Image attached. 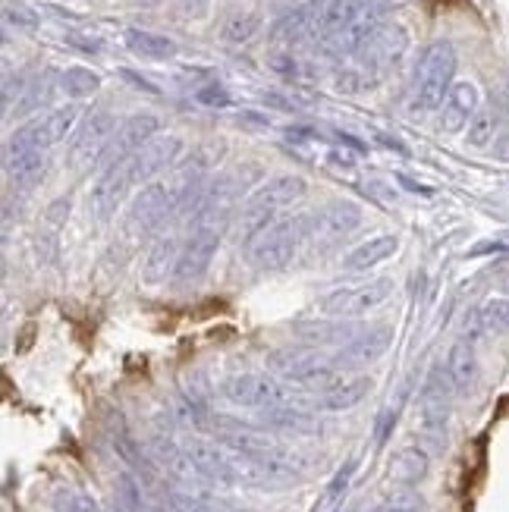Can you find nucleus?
I'll return each mask as SVG.
<instances>
[{
  "mask_svg": "<svg viewBox=\"0 0 509 512\" xmlns=\"http://www.w3.org/2000/svg\"><path fill=\"white\" fill-rule=\"evenodd\" d=\"M374 390V381L368 374H352V377H337L334 384L327 390L318 393L315 406L321 412H346V409H356L362 399Z\"/></svg>",
  "mask_w": 509,
  "mask_h": 512,
  "instance_id": "obj_20",
  "label": "nucleus"
},
{
  "mask_svg": "<svg viewBox=\"0 0 509 512\" xmlns=\"http://www.w3.org/2000/svg\"><path fill=\"white\" fill-rule=\"evenodd\" d=\"M268 368L277 377H283V381H290V384L318 387V393L327 390L330 384L337 381V377H343L334 355H327L318 346H283V349H274L268 355Z\"/></svg>",
  "mask_w": 509,
  "mask_h": 512,
  "instance_id": "obj_3",
  "label": "nucleus"
},
{
  "mask_svg": "<svg viewBox=\"0 0 509 512\" xmlns=\"http://www.w3.org/2000/svg\"><path fill=\"white\" fill-rule=\"evenodd\" d=\"M400 183H403L406 189H412V192H422V195H431V189H425V186H418V183L406 180V176H400Z\"/></svg>",
  "mask_w": 509,
  "mask_h": 512,
  "instance_id": "obj_45",
  "label": "nucleus"
},
{
  "mask_svg": "<svg viewBox=\"0 0 509 512\" xmlns=\"http://www.w3.org/2000/svg\"><path fill=\"white\" fill-rule=\"evenodd\" d=\"M378 509L381 512H425L428 509V500L418 494L415 487L390 484L387 491L381 494V500H378Z\"/></svg>",
  "mask_w": 509,
  "mask_h": 512,
  "instance_id": "obj_33",
  "label": "nucleus"
},
{
  "mask_svg": "<svg viewBox=\"0 0 509 512\" xmlns=\"http://www.w3.org/2000/svg\"><path fill=\"white\" fill-rule=\"evenodd\" d=\"M431 472V456L425 447H403L396 450L387 462V481L390 484H406L418 487Z\"/></svg>",
  "mask_w": 509,
  "mask_h": 512,
  "instance_id": "obj_23",
  "label": "nucleus"
},
{
  "mask_svg": "<svg viewBox=\"0 0 509 512\" xmlns=\"http://www.w3.org/2000/svg\"><path fill=\"white\" fill-rule=\"evenodd\" d=\"M368 7V0H330V4L321 10V29H318V41H327L340 35L352 19H356L362 10Z\"/></svg>",
  "mask_w": 509,
  "mask_h": 512,
  "instance_id": "obj_31",
  "label": "nucleus"
},
{
  "mask_svg": "<svg viewBox=\"0 0 509 512\" xmlns=\"http://www.w3.org/2000/svg\"><path fill=\"white\" fill-rule=\"evenodd\" d=\"M305 192H308V183L302 180V176H296V173H280V176H271L268 183H261V186L252 192L249 205L277 214L280 208L299 202V198H302Z\"/></svg>",
  "mask_w": 509,
  "mask_h": 512,
  "instance_id": "obj_19",
  "label": "nucleus"
},
{
  "mask_svg": "<svg viewBox=\"0 0 509 512\" xmlns=\"http://www.w3.org/2000/svg\"><path fill=\"white\" fill-rule=\"evenodd\" d=\"M478 85L475 82H453L447 101L440 104V129L444 132H462L469 129L472 117L478 114Z\"/></svg>",
  "mask_w": 509,
  "mask_h": 512,
  "instance_id": "obj_17",
  "label": "nucleus"
},
{
  "mask_svg": "<svg viewBox=\"0 0 509 512\" xmlns=\"http://www.w3.org/2000/svg\"><path fill=\"white\" fill-rule=\"evenodd\" d=\"M224 396L242 409H283L293 406V393L268 371H242L224 381Z\"/></svg>",
  "mask_w": 509,
  "mask_h": 512,
  "instance_id": "obj_4",
  "label": "nucleus"
},
{
  "mask_svg": "<svg viewBox=\"0 0 509 512\" xmlns=\"http://www.w3.org/2000/svg\"><path fill=\"white\" fill-rule=\"evenodd\" d=\"M117 129H120L117 117L110 114L107 107L92 110V114L82 120V126L76 129V136L70 142V151H66V161H70V167L73 170H85V167L98 164L107 154L110 142H114Z\"/></svg>",
  "mask_w": 509,
  "mask_h": 512,
  "instance_id": "obj_6",
  "label": "nucleus"
},
{
  "mask_svg": "<svg viewBox=\"0 0 509 512\" xmlns=\"http://www.w3.org/2000/svg\"><path fill=\"white\" fill-rule=\"evenodd\" d=\"M409 51V32L400 22H384V26L371 35V41L356 54L359 57V82H378L390 70H396Z\"/></svg>",
  "mask_w": 509,
  "mask_h": 512,
  "instance_id": "obj_5",
  "label": "nucleus"
},
{
  "mask_svg": "<svg viewBox=\"0 0 509 512\" xmlns=\"http://www.w3.org/2000/svg\"><path fill=\"white\" fill-rule=\"evenodd\" d=\"M478 318L488 333H506L509 330V296H491L478 308Z\"/></svg>",
  "mask_w": 509,
  "mask_h": 512,
  "instance_id": "obj_36",
  "label": "nucleus"
},
{
  "mask_svg": "<svg viewBox=\"0 0 509 512\" xmlns=\"http://www.w3.org/2000/svg\"><path fill=\"white\" fill-rule=\"evenodd\" d=\"M208 4H211V0H183V10L198 16V13H205V10H208Z\"/></svg>",
  "mask_w": 509,
  "mask_h": 512,
  "instance_id": "obj_43",
  "label": "nucleus"
},
{
  "mask_svg": "<svg viewBox=\"0 0 509 512\" xmlns=\"http://www.w3.org/2000/svg\"><path fill=\"white\" fill-rule=\"evenodd\" d=\"M70 41L76 44V48H82V51H101V44L92 38V41H88V38H79V35H70Z\"/></svg>",
  "mask_w": 509,
  "mask_h": 512,
  "instance_id": "obj_44",
  "label": "nucleus"
},
{
  "mask_svg": "<svg viewBox=\"0 0 509 512\" xmlns=\"http://www.w3.org/2000/svg\"><path fill=\"white\" fill-rule=\"evenodd\" d=\"M381 26H384V7L378 4V0H368V7L352 19L340 35L327 38L321 44H324V51L334 54V57H356Z\"/></svg>",
  "mask_w": 509,
  "mask_h": 512,
  "instance_id": "obj_12",
  "label": "nucleus"
},
{
  "mask_svg": "<svg viewBox=\"0 0 509 512\" xmlns=\"http://www.w3.org/2000/svg\"><path fill=\"white\" fill-rule=\"evenodd\" d=\"M123 79H129V82H136V88H145V92H151V95H158V88H154L148 79H142V76H136V73H129V70H123Z\"/></svg>",
  "mask_w": 509,
  "mask_h": 512,
  "instance_id": "obj_42",
  "label": "nucleus"
},
{
  "mask_svg": "<svg viewBox=\"0 0 509 512\" xmlns=\"http://www.w3.org/2000/svg\"><path fill=\"white\" fill-rule=\"evenodd\" d=\"M308 233H312V214L277 217L268 230H261L249 242V258L261 271H283L296 258L302 242H308Z\"/></svg>",
  "mask_w": 509,
  "mask_h": 512,
  "instance_id": "obj_2",
  "label": "nucleus"
},
{
  "mask_svg": "<svg viewBox=\"0 0 509 512\" xmlns=\"http://www.w3.org/2000/svg\"><path fill=\"white\" fill-rule=\"evenodd\" d=\"M352 472H356V462H346L343 469L334 475V481H330L327 491H324V500H321L318 509H330L334 503H340V497L346 494V487H349V481H352Z\"/></svg>",
  "mask_w": 509,
  "mask_h": 512,
  "instance_id": "obj_40",
  "label": "nucleus"
},
{
  "mask_svg": "<svg viewBox=\"0 0 509 512\" xmlns=\"http://www.w3.org/2000/svg\"><path fill=\"white\" fill-rule=\"evenodd\" d=\"M264 425L280 428V431H296V434H315L321 428V421L312 418L308 412H302V409L283 406V409H268V412H264Z\"/></svg>",
  "mask_w": 509,
  "mask_h": 512,
  "instance_id": "obj_32",
  "label": "nucleus"
},
{
  "mask_svg": "<svg viewBox=\"0 0 509 512\" xmlns=\"http://www.w3.org/2000/svg\"><path fill=\"white\" fill-rule=\"evenodd\" d=\"M318 29H321V10H315V7H299V10L286 13L277 22L271 38L277 44H286V48H293V44H302V41H308L312 35H318Z\"/></svg>",
  "mask_w": 509,
  "mask_h": 512,
  "instance_id": "obj_25",
  "label": "nucleus"
},
{
  "mask_svg": "<svg viewBox=\"0 0 509 512\" xmlns=\"http://www.w3.org/2000/svg\"><path fill=\"white\" fill-rule=\"evenodd\" d=\"M390 296H393V280L381 277V280L359 283V286L330 289V293L318 302V308L324 315H334V318H359L374 308H381Z\"/></svg>",
  "mask_w": 509,
  "mask_h": 512,
  "instance_id": "obj_8",
  "label": "nucleus"
},
{
  "mask_svg": "<svg viewBox=\"0 0 509 512\" xmlns=\"http://www.w3.org/2000/svg\"><path fill=\"white\" fill-rule=\"evenodd\" d=\"M362 224V208L352 202H330L318 214H312V233L308 242H321V246H334L346 239L352 230Z\"/></svg>",
  "mask_w": 509,
  "mask_h": 512,
  "instance_id": "obj_13",
  "label": "nucleus"
},
{
  "mask_svg": "<svg viewBox=\"0 0 509 512\" xmlns=\"http://www.w3.org/2000/svg\"><path fill=\"white\" fill-rule=\"evenodd\" d=\"M173 211H176V195H173L170 183L154 180V183L142 186V192L132 198V205L126 211V233L145 236L151 230H158Z\"/></svg>",
  "mask_w": 509,
  "mask_h": 512,
  "instance_id": "obj_9",
  "label": "nucleus"
},
{
  "mask_svg": "<svg viewBox=\"0 0 509 512\" xmlns=\"http://www.w3.org/2000/svg\"><path fill=\"white\" fill-rule=\"evenodd\" d=\"M264 26V19L258 13H233L224 29H220V38H224L227 44H249Z\"/></svg>",
  "mask_w": 509,
  "mask_h": 512,
  "instance_id": "obj_35",
  "label": "nucleus"
},
{
  "mask_svg": "<svg viewBox=\"0 0 509 512\" xmlns=\"http://www.w3.org/2000/svg\"><path fill=\"white\" fill-rule=\"evenodd\" d=\"M444 368H447V374H450V381H453L456 393L472 390L475 381H478V355H475L472 343H466V340L453 343L450 352H447V365H444Z\"/></svg>",
  "mask_w": 509,
  "mask_h": 512,
  "instance_id": "obj_29",
  "label": "nucleus"
},
{
  "mask_svg": "<svg viewBox=\"0 0 509 512\" xmlns=\"http://www.w3.org/2000/svg\"><path fill=\"white\" fill-rule=\"evenodd\" d=\"M374 512H381V509H374Z\"/></svg>",
  "mask_w": 509,
  "mask_h": 512,
  "instance_id": "obj_46",
  "label": "nucleus"
},
{
  "mask_svg": "<svg viewBox=\"0 0 509 512\" xmlns=\"http://www.w3.org/2000/svg\"><path fill=\"white\" fill-rule=\"evenodd\" d=\"M44 167H48V161H44V151L4 145V170H7L10 183L16 189H32V186H38L41 176H44Z\"/></svg>",
  "mask_w": 509,
  "mask_h": 512,
  "instance_id": "obj_22",
  "label": "nucleus"
},
{
  "mask_svg": "<svg viewBox=\"0 0 509 512\" xmlns=\"http://www.w3.org/2000/svg\"><path fill=\"white\" fill-rule=\"evenodd\" d=\"M497 139V114L494 110H478L469 123V148H488L491 142Z\"/></svg>",
  "mask_w": 509,
  "mask_h": 512,
  "instance_id": "obj_37",
  "label": "nucleus"
},
{
  "mask_svg": "<svg viewBox=\"0 0 509 512\" xmlns=\"http://www.w3.org/2000/svg\"><path fill=\"white\" fill-rule=\"evenodd\" d=\"M151 450H154V459L161 462V469L173 478V481H180L186 487H195V484H208L202 478V472H198V465L192 462L189 450L180 447V443H173L167 437H158L151 443Z\"/></svg>",
  "mask_w": 509,
  "mask_h": 512,
  "instance_id": "obj_21",
  "label": "nucleus"
},
{
  "mask_svg": "<svg viewBox=\"0 0 509 512\" xmlns=\"http://www.w3.org/2000/svg\"><path fill=\"white\" fill-rule=\"evenodd\" d=\"M132 186H139L136 170H132V158L107 164L104 173L95 180L92 192H88V211H92L98 220H110L123 205V198L129 195Z\"/></svg>",
  "mask_w": 509,
  "mask_h": 512,
  "instance_id": "obj_10",
  "label": "nucleus"
},
{
  "mask_svg": "<svg viewBox=\"0 0 509 512\" xmlns=\"http://www.w3.org/2000/svg\"><path fill=\"white\" fill-rule=\"evenodd\" d=\"M60 88L70 98L82 101V98H92L98 88H101V76L95 70H88V66H70L63 76H60Z\"/></svg>",
  "mask_w": 509,
  "mask_h": 512,
  "instance_id": "obj_34",
  "label": "nucleus"
},
{
  "mask_svg": "<svg viewBox=\"0 0 509 512\" xmlns=\"http://www.w3.org/2000/svg\"><path fill=\"white\" fill-rule=\"evenodd\" d=\"M183 151L180 136H154L142 151L132 154V170H136V183H154V176L164 173L167 167L176 164Z\"/></svg>",
  "mask_w": 509,
  "mask_h": 512,
  "instance_id": "obj_16",
  "label": "nucleus"
},
{
  "mask_svg": "<svg viewBox=\"0 0 509 512\" xmlns=\"http://www.w3.org/2000/svg\"><path fill=\"white\" fill-rule=\"evenodd\" d=\"M180 255H183L180 239H173V236L154 239L148 246V252H145V261H142V280L145 283H161V280L173 277L176 264H180Z\"/></svg>",
  "mask_w": 509,
  "mask_h": 512,
  "instance_id": "obj_24",
  "label": "nucleus"
},
{
  "mask_svg": "<svg viewBox=\"0 0 509 512\" xmlns=\"http://www.w3.org/2000/svg\"><path fill=\"white\" fill-rule=\"evenodd\" d=\"M82 117V107L79 104H66V107H57L51 114H44L26 126H19L13 136L7 139L10 148H32V151H48L54 145H60L70 132L76 129Z\"/></svg>",
  "mask_w": 509,
  "mask_h": 512,
  "instance_id": "obj_7",
  "label": "nucleus"
},
{
  "mask_svg": "<svg viewBox=\"0 0 509 512\" xmlns=\"http://www.w3.org/2000/svg\"><path fill=\"white\" fill-rule=\"evenodd\" d=\"M54 509L57 512H101L98 500L85 491H76V487H60L54 494Z\"/></svg>",
  "mask_w": 509,
  "mask_h": 512,
  "instance_id": "obj_38",
  "label": "nucleus"
},
{
  "mask_svg": "<svg viewBox=\"0 0 509 512\" xmlns=\"http://www.w3.org/2000/svg\"><path fill=\"white\" fill-rule=\"evenodd\" d=\"M264 472H268L271 481H296L308 472V459L290 447H280V443H274L271 450H264L258 456H252Z\"/></svg>",
  "mask_w": 509,
  "mask_h": 512,
  "instance_id": "obj_26",
  "label": "nucleus"
},
{
  "mask_svg": "<svg viewBox=\"0 0 509 512\" xmlns=\"http://www.w3.org/2000/svg\"><path fill=\"white\" fill-rule=\"evenodd\" d=\"M158 132H161V120L154 117V114H132V117H126L120 123V129H117L114 142H110L104 161L107 164H117V161L132 158V154L142 151L154 136H158Z\"/></svg>",
  "mask_w": 509,
  "mask_h": 512,
  "instance_id": "obj_14",
  "label": "nucleus"
},
{
  "mask_svg": "<svg viewBox=\"0 0 509 512\" xmlns=\"http://www.w3.org/2000/svg\"><path fill=\"white\" fill-rule=\"evenodd\" d=\"M195 101H198V104H205V107H227L233 98H230V92H227V85L208 82V85H202V88L195 92Z\"/></svg>",
  "mask_w": 509,
  "mask_h": 512,
  "instance_id": "obj_41",
  "label": "nucleus"
},
{
  "mask_svg": "<svg viewBox=\"0 0 509 512\" xmlns=\"http://www.w3.org/2000/svg\"><path fill=\"white\" fill-rule=\"evenodd\" d=\"M189 450L192 462L198 465V472L208 484H220V487H233L236 484V475H233V456L227 447H220V443H211V440H202L195 437L189 443H183Z\"/></svg>",
  "mask_w": 509,
  "mask_h": 512,
  "instance_id": "obj_15",
  "label": "nucleus"
},
{
  "mask_svg": "<svg viewBox=\"0 0 509 512\" xmlns=\"http://www.w3.org/2000/svg\"><path fill=\"white\" fill-rule=\"evenodd\" d=\"M4 19H7V26H16L22 32H35L38 29V13L29 10L26 4H13V0H7V4H4Z\"/></svg>",
  "mask_w": 509,
  "mask_h": 512,
  "instance_id": "obj_39",
  "label": "nucleus"
},
{
  "mask_svg": "<svg viewBox=\"0 0 509 512\" xmlns=\"http://www.w3.org/2000/svg\"><path fill=\"white\" fill-rule=\"evenodd\" d=\"M126 48L142 60H170L176 57V41L148 29H126Z\"/></svg>",
  "mask_w": 509,
  "mask_h": 512,
  "instance_id": "obj_30",
  "label": "nucleus"
},
{
  "mask_svg": "<svg viewBox=\"0 0 509 512\" xmlns=\"http://www.w3.org/2000/svg\"><path fill=\"white\" fill-rule=\"evenodd\" d=\"M396 249H400V239H396L393 233L371 236L368 242H359V246L343 258V267H346V271H368V267L393 258Z\"/></svg>",
  "mask_w": 509,
  "mask_h": 512,
  "instance_id": "obj_27",
  "label": "nucleus"
},
{
  "mask_svg": "<svg viewBox=\"0 0 509 512\" xmlns=\"http://www.w3.org/2000/svg\"><path fill=\"white\" fill-rule=\"evenodd\" d=\"M296 333L305 337V343H334V346H349L352 340H359L365 327L346 324V321H305L296 324Z\"/></svg>",
  "mask_w": 509,
  "mask_h": 512,
  "instance_id": "obj_28",
  "label": "nucleus"
},
{
  "mask_svg": "<svg viewBox=\"0 0 509 512\" xmlns=\"http://www.w3.org/2000/svg\"><path fill=\"white\" fill-rule=\"evenodd\" d=\"M393 343V330L390 327H371L365 330L359 340H352L349 346H343L334 359H337V368H365L371 362H378L381 355L390 349Z\"/></svg>",
  "mask_w": 509,
  "mask_h": 512,
  "instance_id": "obj_18",
  "label": "nucleus"
},
{
  "mask_svg": "<svg viewBox=\"0 0 509 512\" xmlns=\"http://www.w3.org/2000/svg\"><path fill=\"white\" fill-rule=\"evenodd\" d=\"M456 76V48L450 41H431L415 63L412 76V107L428 114L447 101Z\"/></svg>",
  "mask_w": 509,
  "mask_h": 512,
  "instance_id": "obj_1",
  "label": "nucleus"
},
{
  "mask_svg": "<svg viewBox=\"0 0 509 512\" xmlns=\"http://www.w3.org/2000/svg\"><path fill=\"white\" fill-rule=\"evenodd\" d=\"M217 249H220V227L217 224L192 227L186 246H183V255H180V264H176V271H173V280L176 283L198 280L211 267Z\"/></svg>",
  "mask_w": 509,
  "mask_h": 512,
  "instance_id": "obj_11",
  "label": "nucleus"
}]
</instances>
